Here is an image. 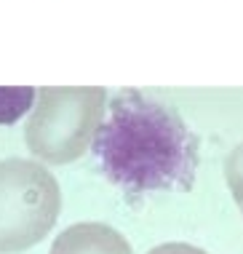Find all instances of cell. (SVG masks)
<instances>
[{
	"instance_id": "277c9868",
	"label": "cell",
	"mask_w": 243,
	"mask_h": 254,
	"mask_svg": "<svg viewBox=\"0 0 243 254\" xmlns=\"http://www.w3.org/2000/svg\"><path fill=\"white\" fill-rule=\"evenodd\" d=\"M48 254H134L121 230L104 222L69 225L54 238Z\"/></svg>"
},
{
	"instance_id": "5b68a950",
	"label": "cell",
	"mask_w": 243,
	"mask_h": 254,
	"mask_svg": "<svg viewBox=\"0 0 243 254\" xmlns=\"http://www.w3.org/2000/svg\"><path fill=\"white\" fill-rule=\"evenodd\" d=\"M38 99V88L30 86H13V88H0V126H11L30 113Z\"/></svg>"
},
{
	"instance_id": "8992f818",
	"label": "cell",
	"mask_w": 243,
	"mask_h": 254,
	"mask_svg": "<svg viewBox=\"0 0 243 254\" xmlns=\"http://www.w3.org/2000/svg\"><path fill=\"white\" fill-rule=\"evenodd\" d=\"M225 180H227V188L238 203V209L243 211V145H238L227 155L225 161Z\"/></svg>"
},
{
	"instance_id": "7a4b0ae2",
	"label": "cell",
	"mask_w": 243,
	"mask_h": 254,
	"mask_svg": "<svg viewBox=\"0 0 243 254\" xmlns=\"http://www.w3.org/2000/svg\"><path fill=\"white\" fill-rule=\"evenodd\" d=\"M104 113L107 91L99 86L40 88L24 126L27 150L51 166L78 161L94 145Z\"/></svg>"
},
{
	"instance_id": "3957f363",
	"label": "cell",
	"mask_w": 243,
	"mask_h": 254,
	"mask_svg": "<svg viewBox=\"0 0 243 254\" xmlns=\"http://www.w3.org/2000/svg\"><path fill=\"white\" fill-rule=\"evenodd\" d=\"M61 211L59 182L46 163L0 161V254H19L54 230Z\"/></svg>"
},
{
	"instance_id": "52a82bcc",
	"label": "cell",
	"mask_w": 243,
	"mask_h": 254,
	"mask_svg": "<svg viewBox=\"0 0 243 254\" xmlns=\"http://www.w3.org/2000/svg\"><path fill=\"white\" fill-rule=\"evenodd\" d=\"M147 254H208L203 249L192 244H182V241H174V244H161V246H152Z\"/></svg>"
},
{
	"instance_id": "6da1fadb",
	"label": "cell",
	"mask_w": 243,
	"mask_h": 254,
	"mask_svg": "<svg viewBox=\"0 0 243 254\" xmlns=\"http://www.w3.org/2000/svg\"><path fill=\"white\" fill-rule=\"evenodd\" d=\"M91 150L126 195L192 190L198 177V136L177 107L134 88L110 99Z\"/></svg>"
}]
</instances>
